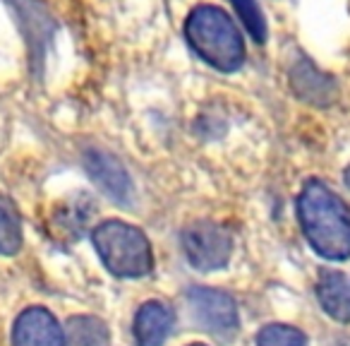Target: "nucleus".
Listing matches in <instances>:
<instances>
[{
    "label": "nucleus",
    "instance_id": "nucleus-17",
    "mask_svg": "<svg viewBox=\"0 0 350 346\" xmlns=\"http://www.w3.org/2000/svg\"><path fill=\"white\" fill-rule=\"evenodd\" d=\"M190 346H204V344H190Z\"/></svg>",
    "mask_w": 350,
    "mask_h": 346
},
{
    "label": "nucleus",
    "instance_id": "nucleus-11",
    "mask_svg": "<svg viewBox=\"0 0 350 346\" xmlns=\"http://www.w3.org/2000/svg\"><path fill=\"white\" fill-rule=\"evenodd\" d=\"M173 327V312L165 303L149 301L139 308L135 317L137 346H163Z\"/></svg>",
    "mask_w": 350,
    "mask_h": 346
},
{
    "label": "nucleus",
    "instance_id": "nucleus-14",
    "mask_svg": "<svg viewBox=\"0 0 350 346\" xmlns=\"http://www.w3.org/2000/svg\"><path fill=\"white\" fill-rule=\"evenodd\" d=\"M230 3H233L238 17L243 20L245 29L250 32V36H252L257 44H264L269 34V27H267V20H264V12L257 0H230Z\"/></svg>",
    "mask_w": 350,
    "mask_h": 346
},
{
    "label": "nucleus",
    "instance_id": "nucleus-2",
    "mask_svg": "<svg viewBox=\"0 0 350 346\" xmlns=\"http://www.w3.org/2000/svg\"><path fill=\"white\" fill-rule=\"evenodd\" d=\"M185 36L195 53L221 73H235L245 63V39L226 10L200 5L185 22Z\"/></svg>",
    "mask_w": 350,
    "mask_h": 346
},
{
    "label": "nucleus",
    "instance_id": "nucleus-12",
    "mask_svg": "<svg viewBox=\"0 0 350 346\" xmlns=\"http://www.w3.org/2000/svg\"><path fill=\"white\" fill-rule=\"evenodd\" d=\"M68 346H111V332L106 322L94 315H75L65 325Z\"/></svg>",
    "mask_w": 350,
    "mask_h": 346
},
{
    "label": "nucleus",
    "instance_id": "nucleus-1",
    "mask_svg": "<svg viewBox=\"0 0 350 346\" xmlns=\"http://www.w3.org/2000/svg\"><path fill=\"white\" fill-rule=\"evenodd\" d=\"M297 219L310 245L326 260L350 258V207L321 181L305 183L297 197Z\"/></svg>",
    "mask_w": 350,
    "mask_h": 346
},
{
    "label": "nucleus",
    "instance_id": "nucleus-15",
    "mask_svg": "<svg viewBox=\"0 0 350 346\" xmlns=\"http://www.w3.org/2000/svg\"><path fill=\"white\" fill-rule=\"evenodd\" d=\"M257 346H307V336L291 325H267L257 334Z\"/></svg>",
    "mask_w": 350,
    "mask_h": 346
},
{
    "label": "nucleus",
    "instance_id": "nucleus-16",
    "mask_svg": "<svg viewBox=\"0 0 350 346\" xmlns=\"http://www.w3.org/2000/svg\"><path fill=\"white\" fill-rule=\"evenodd\" d=\"M343 181H345V186H348V190H350V166L345 169V173H343Z\"/></svg>",
    "mask_w": 350,
    "mask_h": 346
},
{
    "label": "nucleus",
    "instance_id": "nucleus-4",
    "mask_svg": "<svg viewBox=\"0 0 350 346\" xmlns=\"http://www.w3.org/2000/svg\"><path fill=\"white\" fill-rule=\"evenodd\" d=\"M183 250L187 262L200 272H216L233 255V236L216 221H195L183 231Z\"/></svg>",
    "mask_w": 350,
    "mask_h": 346
},
{
    "label": "nucleus",
    "instance_id": "nucleus-3",
    "mask_svg": "<svg viewBox=\"0 0 350 346\" xmlns=\"http://www.w3.org/2000/svg\"><path fill=\"white\" fill-rule=\"evenodd\" d=\"M92 238L101 262L116 277L139 279L154 269L151 243L137 226L108 219L94 229Z\"/></svg>",
    "mask_w": 350,
    "mask_h": 346
},
{
    "label": "nucleus",
    "instance_id": "nucleus-8",
    "mask_svg": "<svg viewBox=\"0 0 350 346\" xmlns=\"http://www.w3.org/2000/svg\"><path fill=\"white\" fill-rule=\"evenodd\" d=\"M288 79H291V89L300 101L310 103V106H319L326 108L331 103H336L338 99V84L331 75L321 73L312 60L307 58H297L295 63L291 65V73H288Z\"/></svg>",
    "mask_w": 350,
    "mask_h": 346
},
{
    "label": "nucleus",
    "instance_id": "nucleus-9",
    "mask_svg": "<svg viewBox=\"0 0 350 346\" xmlns=\"http://www.w3.org/2000/svg\"><path fill=\"white\" fill-rule=\"evenodd\" d=\"M12 344L15 346H68L65 332L58 325L51 310L41 306L27 308L15 322L12 330Z\"/></svg>",
    "mask_w": 350,
    "mask_h": 346
},
{
    "label": "nucleus",
    "instance_id": "nucleus-7",
    "mask_svg": "<svg viewBox=\"0 0 350 346\" xmlns=\"http://www.w3.org/2000/svg\"><path fill=\"white\" fill-rule=\"evenodd\" d=\"M84 169H87L89 178L96 183V188L106 197H111L113 202H120L127 205L132 200V181L127 169L106 149H98V147H89L82 156Z\"/></svg>",
    "mask_w": 350,
    "mask_h": 346
},
{
    "label": "nucleus",
    "instance_id": "nucleus-13",
    "mask_svg": "<svg viewBox=\"0 0 350 346\" xmlns=\"http://www.w3.org/2000/svg\"><path fill=\"white\" fill-rule=\"evenodd\" d=\"M22 248V219L15 202L0 193V255H15Z\"/></svg>",
    "mask_w": 350,
    "mask_h": 346
},
{
    "label": "nucleus",
    "instance_id": "nucleus-10",
    "mask_svg": "<svg viewBox=\"0 0 350 346\" xmlns=\"http://www.w3.org/2000/svg\"><path fill=\"white\" fill-rule=\"evenodd\" d=\"M317 298L326 315L350 322V282L338 269H321L317 279Z\"/></svg>",
    "mask_w": 350,
    "mask_h": 346
},
{
    "label": "nucleus",
    "instance_id": "nucleus-5",
    "mask_svg": "<svg viewBox=\"0 0 350 346\" xmlns=\"http://www.w3.org/2000/svg\"><path fill=\"white\" fill-rule=\"evenodd\" d=\"M8 5L12 8V15H15L17 25H20L22 36H25L31 68L39 75L41 65H44L46 49H49L58 25H55V20L51 17V12L46 10L41 0H8Z\"/></svg>",
    "mask_w": 350,
    "mask_h": 346
},
{
    "label": "nucleus",
    "instance_id": "nucleus-6",
    "mask_svg": "<svg viewBox=\"0 0 350 346\" xmlns=\"http://www.w3.org/2000/svg\"><path fill=\"white\" fill-rule=\"evenodd\" d=\"M192 317L211 334H230L238 330V306L233 296L219 288L195 286L187 291Z\"/></svg>",
    "mask_w": 350,
    "mask_h": 346
}]
</instances>
